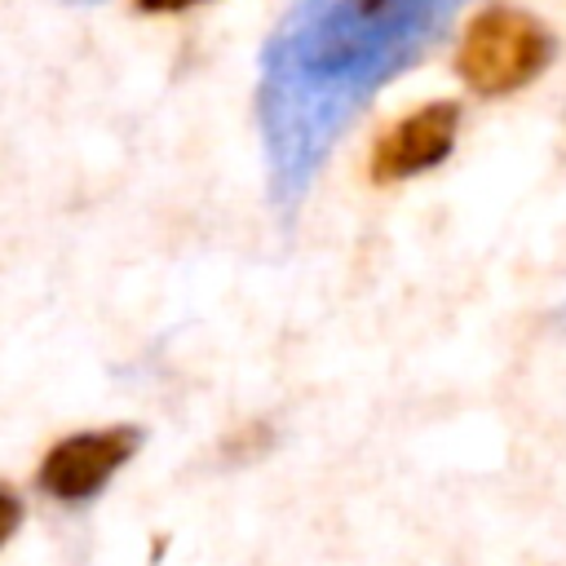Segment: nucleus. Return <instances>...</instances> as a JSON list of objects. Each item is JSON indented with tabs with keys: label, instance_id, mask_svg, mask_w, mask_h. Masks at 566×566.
<instances>
[{
	"label": "nucleus",
	"instance_id": "obj_1",
	"mask_svg": "<svg viewBox=\"0 0 566 566\" xmlns=\"http://www.w3.org/2000/svg\"><path fill=\"white\" fill-rule=\"evenodd\" d=\"M442 18L429 9V0H310L301 13H292L287 31H279L270 49V80L265 97L292 93L310 84L318 71L340 75L345 102H358L349 88L358 75H385L398 57L420 40V31H433ZM367 93V88H363Z\"/></svg>",
	"mask_w": 566,
	"mask_h": 566
},
{
	"label": "nucleus",
	"instance_id": "obj_2",
	"mask_svg": "<svg viewBox=\"0 0 566 566\" xmlns=\"http://www.w3.org/2000/svg\"><path fill=\"white\" fill-rule=\"evenodd\" d=\"M553 57V35L548 27L513 4H491L478 18H469L455 53V71L469 88L500 97L522 84H531Z\"/></svg>",
	"mask_w": 566,
	"mask_h": 566
},
{
	"label": "nucleus",
	"instance_id": "obj_3",
	"mask_svg": "<svg viewBox=\"0 0 566 566\" xmlns=\"http://www.w3.org/2000/svg\"><path fill=\"white\" fill-rule=\"evenodd\" d=\"M142 447V429L133 424H111V429H93V433H71L57 447H49L35 482L44 495L71 504V500H88L93 491H102Z\"/></svg>",
	"mask_w": 566,
	"mask_h": 566
},
{
	"label": "nucleus",
	"instance_id": "obj_4",
	"mask_svg": "<svg viewBox=\"0 0 566 566\" xmlns=\"http://www.w3.org/2000/svg\"><path fill=\"white\" fill-rule=\"evenodd\" d=\"M460 133L455 102H424L407 111L394 128H385L371 146V181H402L433 164H442Z\"/></svg>",
	"mask_w": 566,
	"mask_h": 566
},
{
	"label": "nucleus",
	"instance_id": "obj_5",
	"mask_svg": "<svg viewBox=\"0 0 566 566\" xmlns=\"http://www.w3.org/2000/svg\"><path fill=\"white\" fill-rule=\"evenodd\" d=\"M190 4H199V0H137V9H146V13H177Z\"/></svg>",
	"mask_w": 566,
	"mask_h": 566
}]
</instances>
